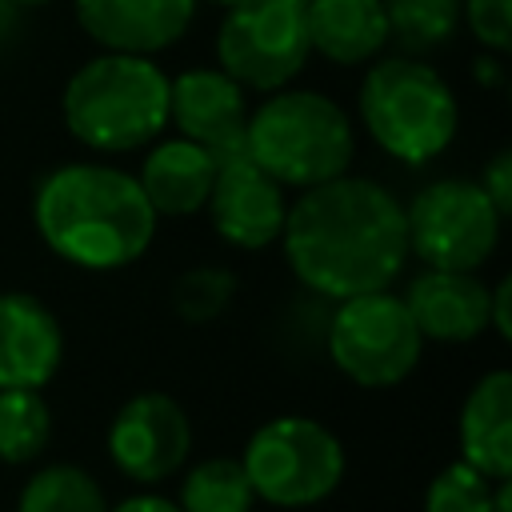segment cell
Wrapping results in <instances>:
<instances>
[{
	"instance_id": "27",
	"label": "cell",
	"mask_w": 512,
	"mask_h": 512,
	"mask_svg": "<svg viewBox=\"0 0 512 512\" xmlns=\"http://www.w3.org/2000/svg\"><path fill=\"white\" fill-rule=\"evenodd\" d=\"M488 328L508 344L512 340V280L500 276L488 292Z\"/></svg>"
},
{
	"instance_id": "24",
	"label": "cell",
	"mask_w": 512,
	"mask_h": 512,
	"mask_svg": "<svg viewBox=\"0 0 512 512\" xmlns=\"http://www.w3.org/2000/svg\"><path fill=\"white\" fill-rule=\"evenodd\" d=\"M492 484L464 460L444 464L424 488V512H492Z\"/></svg>"
},
{
	"instance_id": "16",
	"label": "cell",
	"mask_w": 512,
	"mask_h": 512,
	"mask_svg": "<svg viewBox=\"0 0 512 512\" xmlns=\"http://www.w3.org/2000/svg\"><path fill=\"white\" fill-rule=\"evenodd\" d=\"M212 176H216V156L204 144L184 140V136H160L148 144L136 184L156 216L184 220V216L204 212Z\"/></svg>"
},
{
	"instance_id": "25",
	"label": "cell",
	"mask_w": 512,
	"mask_h": 512,
	"mask_svg": "<svg viewBox=\"0 0 512 512\" xmlns=\"http://www.w3.org/2000/svg\"><path fill=\"white\" fill-rule=\"evenodd\" d=\"M460 24L484 52L504 56L512 48V0H460Z\"/></svg>"
},
{
	"instance_id": "11",
	"label": "cell",
	"mask_w": 512,
	"mask_h": 512,
	"mask_svg": "<svg viewBox=\"0 0 512 512\" xmlns=\"http://www.w3.org/2000/svg\"><path fill=\"white\" fill-rule=\"evenodd\" d=\"M212 232L240 252H264L280 240L288 216V188H280L244 152L216 160V176L204 200Z\"/></svg>"
},
{
	"instance_id": "13",
	"label": "cell",
	"mask_w": 512,
	"mask_h": 512,
	"mask_svg": "<svg viewBox=\"0 0 512 512\" xmlns=\"http://www.w3.org/2000/svg\"><path fill=\"white\" fill-rule=\"evenodd\" d=\"M200 0H72L76 24L104 52L160 56L184 40Z\"/></svg>"
},
{
	"instance_id": "12",
	"label": "cell",
	"mask_w": 512,
	"mask_h": 512,
	"mask_svg": "<svg viewBox=\"0 0 512 512\" xmlns=\"http://www.w3.org/2000/svg\"><path fill=\"white\" fill-rule=\"evenodd\" d=\"M168 124L224 160L244 152L248 92L224 68H184L180 76H168Z\"/></svg>"
},
{
	"instance_id": "10",
	"label": "cell",
	"mask_w": 512,
	"mask_h": 512,
	"mask_svg": "<svg viewBox=\"0 0 512 512\" xmlns=\"http://www.w3.org/2000/svg\"><path fill=\"white\" fill-rule=\"evenodd\" d=\"M104 448L124 480L140 488H156L176 472H184L192 456V420L176 396L156 388L136 392L116 408Z\"/></svg>"
},
{
	"instance_id": "14",
	"label": "cell",
	"mask_w": 512,
	"mask_h": 512,
	"mask_svg": "<svg viewBox=\"0 0 512 512\" xmlns=\"http://www.w3.org/2000/svg\"><path fill=\"white\" fill-rule=\"evenodd\" d=\"M64 360V328L56 312L20 288L0 292V388L44 392Z\"/></svg>"
},
{
	"instance_id": "17",
	"label": "cell",
	"mask_w": 512,
	"mask_h": 512,
	"mask_svg": "<svg viewBox=\"0 0 512 512\" xmlns=\"http://www.w3.org/2000/svg\"><path fill=\"white\" fill-rule=\"evenodd\" d=\"M456 440H460V460L484 472L488 480L512 476V372L508 368H492L468 388L456 420Z\"/></svg>"
},
{
	"instance_id": "30",
	"label": "cell",
	"mask_w": 512,
	"mask_h": 512,
	"mask_svg": "<svg viewBox=\"0 0 512 512\" xmlns=\"http://www.w3.org/2000/svg\"><path fill=\"white\" fill-rule=\"evenodd\" d=\"M16 28H20V8L12 0H0V48L16 36Z\"/></svg>"
},
{
	"instance_id": "33",
	"label": "cell",
	"mask_w": 512,
	"mask_h": 512,
	"mask_svg": "<svg viewBox=\"0 0 512 512\" xmlns=\"http://www.w3.org/2000/svg\"><path fill=\"white\" fill-rule=\"evenodd\" d=\"M208 4H216V8H232V4H240V0H208Z\"/></svg>"
},
{
	"instance_id": "22",
	"label": "cell",
	"mask_w": 512,
	"mask_h": 512,
	"mask_svg": "<svg viewBox=\"0 0 512 512\" xmlns=\"http://www.w3.org/2000/svg\"><path fill=\"white\" fill-rule=\"evenodd\" d=\"M52 440V408L32 388H0V464H32Z\"/></svg>"
},
{
	"instance_id": "34",
	"label": "cell",
	"mask_w": 512,
	"mask_h": 512,
	"mask_svg": "<svg viewBox=\"0 0 512 512\" xmlns=\"http://www.w3.org/2000/svg\"><path fill=\"white\" fill-rule=\"evenodd\" d=\"M296 4H308V0H296Z\"/></svg>"
},
{
	"instance_id": "21",
	"label": "cell",
	"mask_w": 512,
	"mask_h": 512,
	"mask_svg": "<svg viewBox=\"0 0 512 512\" xmlns=\"http://www.w3.org/2000/svg\"><path fill=\"white\" fill-rule=\"evenodd\" d=\"M176 504L180 512H252L256 492L236 456H208L184 472Z\"/></svg>"
},
{
	"instance_id": "6",
	"label": "cell",
	"mask_w": 512,
	"mask_h": 512,
	"mask_svg": "<svg viewBox=\"0 0 512 512\" xmlns=\"http://www.w3.org/2000/svg\"><path fill=\"white\" fill-rule=\"evenodd\" d=\"M256 500L272 508H316L344 484V444L312 416H272L252 428L236 456Z\"/></svg>"
},
{
	"instance_id": "19",
	"label": "cell",
	"mask_w": 512,
	"mask_h": 512,
	"mask_svg": "<svg viewBox=\"0 0 512 512\" xmlns=\"http://www.w3.org/2000/svg\"><path fill=\"white\" fill-rule=\"evenodd\" d=\"M16 512H108V496L84 464L52 460L24 480Z\"/></svg>"
},
{
	"instance_id": "15",
	"label": "cell",
	"mask_w": 512,
	"mask_h": 512,
	"mask_svg": "<svg viewBox=\"0 0 512 512\" xmlns=\"http://www.w3.org/2000/svg\"><path fill=\"white\" fill-rule=\"evenodd\" d=\"M488 284L476 272L420 268L400 292L424 344H472L488 332Z\"/></svg>"
},
{
	"instance_id": "2",
	"label": "cell",
	"mask_w": 512,
	"mask_h": 512,
	"mask_svg": "<svg viewBox=\"0 0 512 512\" xmlns=\"http://www.w3.org/2000/svg\"><path fill=\"white\" fill-rule=\"evenodd\" d=\"M32 224L52 256L84 272H116L136 264L160 216L144 200L136 176L100 160H68L40 176L32 192Z\"/></svg>"
},
{
	"instance_id": "29",
	"label": "cell",
	"mask_w": 512,
	"mask_h": 512,
	"mask_svg": "<svg viewBox=\"0 0 512 512\" xmlns=\"http://www.w3.org/2000/svg\"><path fill=\"white\" fill-rule=\"evenodd\" d=\"M504 56H496V52H480L476 60H472V76H476V84H484V88H500L504 84V64H500Z\"/></svg>"
},
{
	"instance_id": "8",
	"label": "cell",
	"mask_w": 512,
	"mask_h": 512,
	"mask_svg": "<svg viewBox=\"0 0 512 512\" xmlns=\"http://www.w3.org/2000/svg\"><path fill=\"white\" fill-rule=\"evenodd\" d=\"M408 224V256L424 268L476 272L492 260L504 216L484 196V188L468 176H440L404 200Z\"/></svg>"
},
{
	"instance_id": "31",
	"label": "cell",
	"mask_w": 512,
	"mask_h": 512,
	"mask_svg": "<svg viewBox=\"0 0 512 512\" xmlns=\"http://www.w3.org/2000/svg\"><path fill=\"white\" fill-rule=\"evenodd\" d=\"M492 512H512V476L492 484Z\"/></svg>"
},
{
	"instance_id": "5",
	"label": "cell",
	"mask_w": 512,
	"mask_h": 512,
	"mask_svg": "<svg viewBox=\"0 0 512 512\" xmlns=\"http://www.w3.org/2000/svg\"><path fill=\"white\" fill-rule=\"evenodd\" d=\"M244 156L280 188H316L336 180L356 160V132L348 112L316 88H276L244 124Z\"/></svg>"
},
{
	"instance_id": "23",
	"label": "cell",
	"mask_w": 512,
	"mask_h": 512,
	"mask_svg": "<svg viewBox=\"0 0 512 512\" xmlns=\"http://www.w3.org/2000/svg\"><path fill=\"white\" fill-rule=\"evenodd\" d=\"M236 272L224 264H196L188 272L176 276L172 284V308L184 324H212L216 316L228 312V304L236 300Z\"/></svg>"
},
{
	"instance_id": "1",
	"label": "cell",
	"mask_w": 512,
	"mask_h": 512,
	"mask_svg": "<svg viewBox=\"0 0 512 512\" xmlns=\"http://www.w3.org/2000/svg\"><path fill=\"white\" fill-rule=\"evenodd\" d=\"M292 276L324 300L392 288L408 268L404 200L372 176H336L288 200L276 240Z\"/></svg>"
},
{
	"instance_id": "9",
	"label": "cell",
	"mask_w": 512,
	"mask_h": 512,
	"mask_svg": "<svg viewBox=\"0 0 512 512\" xmlns=\"http://www.w3.org/2000/svg\"><path fill=\"white\" fill-rule=\"evenodd\" d=\"M304 4L296 0H240L224 8L216 28V68L244 92L288 88L308 64Z\"/></svg>"
},
{
	"instance_id": "3",
	"label": "cell",
	"mask_w": 512,
	"mask_h": 512,
	"mask_svg": "<svg viewBox=\"0 0 512 512\" xmlns=\"http://www.w3.org/2000/svg\"><path fill=\"white\" fill-rule=\"evenodd\" d=\"M60 116L96 156L140 152L168 128V72L156 56L96 52L64 80Z\"/></svg>"
},
{
	"instance_id": "4",
	"label": "cell",
	"mask_w": 512,
	"mask_h": 512,
	"mask_svg": "<svg viewBox=\"0 0 512 512\" xmlns=\"http://www.w3.org/2000/svg\"><path fill=\"white\" fill-rule=\"evenodd\" d=\"M356 112L372 144L404 168H424L448 152L460 128L452 84L424 56H376L356 92Z\"/></svg>"
},
{
	"instance_id": "26",
	"label": "cell",
	"mask_w": 512,
	"mask_h": 512,
	"mask_svg": "<svg viewBox=\"0 0 512 512\" xmlns=\"http://www.w3.org/2000/svg\"><path fill=\"white\" fill-rule=\"evenodd\" d=\"M480 188H484V196L496 204V212L508 220L512 216V152L508 148H496L492 156H488V164L480 168V180H476Z\"/></svg>"
},
{
	"instance_id": "7",
	"label": "cell",
	"mask_w": 512,
	"mask_h": 512,
	"mask_svg": "<svg viewBox=\"0 0 512 512\" xmlns=\"http://www.w3.org/2000/svg\"><path fill=\"white\" fill-rule=\"evenodd\" d=\"M324 352L344 380L360 388H396L420 368L424 336L408 316L404 296L392 288H376L332 300Z\"/></svg>"
},
{
	"instance_id": "28",
	"label": "cell",
	"mask_w": 512,
	"mask_h": 512,
	"mask_svg": "<svg viewBox=\"0 0 512 512\" xmlns=\"http://www.w3.org/2000/svg\"><path fill=\"white\" fill-rule=\"evenodd\" d=\"M108 512H180V504L172 496H160V492H136V496H124L120 504H108Z\"/></svg>"
},
{
	"instance_id": "18",
	"label": "cell",
	"mask_w": 512,
	"mask_h": 512,
	"mask_svg": "<svg viewBox=\"0 0 512 512\" xmlns=\"http://www.w3.org/2000/svg\"><path fill=\"white\" fill-rule=\"evenodd\" d=\"M304 28L308 48L340 68H360L388 48L384 0H308Z\"/></svg>"
},
{
	"instance_id": "20",
	"label": "cell",
	"mask_w": 512,
	"mask_h": 512,
	"mask_svg": "<svg viewBox=\"0 0 512 512\" xmlns=\"http://www.w3.org/2000/svg\"><path fill=\"white\" fill-rule=\"evenodd\" d=\"M388 44L404 56H432L460 32V0H384Z\"/></svg>"
},
{
	"instance_id": "32",
	"label": "cell",
	"mask_w": 512,
	"mask_h": 512,
	"mask_svg": "<svg viewBox=\"0 0 512 512\" xmlns=\"http://www.w3.org/2000/svg\"><path fill=\"white\" fill-rule=\"evenodd\" d=\"M16 8H44V4H52V0H12Z\"/></svg>"
}]
</instances>
